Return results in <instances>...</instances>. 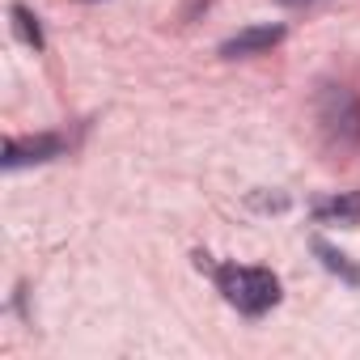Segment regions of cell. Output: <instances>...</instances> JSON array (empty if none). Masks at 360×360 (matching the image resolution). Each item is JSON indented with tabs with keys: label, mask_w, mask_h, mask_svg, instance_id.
Wrapping results in <instances>:
<instances>
[{
	"label": "cell",
	"mask_w": 360,
	"mask_h": 360,
	"mask_svg": "<svg viewBox=\"0 0 360 360\" xmlns=\"http://www.w3.org/2000/svg\"><path fill=\"white\" fill-rule=\"evenodd\" d=\"M280 39H284V26H246L242 34H233V39H225V43H221V56H225V60L259 56V51L276 47Z\"/></svg>",
	"instance_id": "obj_3"
},
{
	"label": "cell",
	"mask_w": 360,
	"mask_h": 360,
	"mask_svg": "<svg viewBox=\"0 0 360 360\" xmlns=\"http://www.w3.org/2000/svg\"><path fill=\"white\" fill-rule=\"evenodd\" d=\"M64 153V140L60 136H30V140H9L5 144V165L18 169V165H30V161H51Z\"/></svg>",
	"instance_id": "obj_4"
},
{
	"label": "cell",
	"mask_w": 360,
	"mask_h": 360,
	"mask_svg": "<svg viewBox=\"0 0 360 360\" xmlns=\"http://www.w3.org/2000/svg\"><path fill=\"white\" fill-rule=\"evenodd\" d=\"M314 110H318V127H322V136L330 144H339V148H356L360 144V98H356V89L322 85Z\"/></svg>",
	"instance_id": "obj_2"
},
{
	"label": "cell",
	"mask_w": 360,
	"mask_h": 360,
	"mask_svg": "<svg viewBox=\"0 0 360 360\" xmlns=\"http://www.w3.org/2000/svg\"><path fill=\"white\" fill-rule=\"evenodd\" d=\"M280 5H288V9H301V5H314V0H280Z\"/></svg>",
	"instance_id": "obj_8"
},
{
	"label": "cell",
	"mask_w": 360,
	"mask_h": 360,
	"mask_svg": "<svg viewBox=\"0 0 360 360\" xmlns=\"http://www.w3.org/2000/svg\"><path fill=\"white\" fill-rule=\"evenodd\" d=\"M217 284L225 292V301L250 318L267 314L276 301H280V280L267 271V267H238V263H225L217 267Z\"/></svg>",
	"instance_id": "obj_1"
},
{
	"label": "cell",
	"mask_w": 360,
	"mask_h": 360,
	"mask_svg": "<svg viewBox=\"0 0 360 360\" xmlns=\"http://www.w3.org/2000/svg\"><path fill=\"white\" fill-rule=\"evenodd\" d=\"M13 22H18V34H22L34 51H43V30H39V18H34L30 9H22V5H18V9H13Z\"/></svg>",
	"instance_id": "obj_6"
},
{
	"label": "cell",
	"mask_w": 360,
	"mask_h": 360,
	"mask_svg": "<svg viewBox=\"0 0 360 360\" xmlns=\"http://www.w3.org/2000/svg\"><path fill=\"white\" fill-rule=\"evenodd\" d=\"M314 250H318V255H322V263H326V267H330V271H339V276H343V280H352V284H356V280H360V271H356V267H352V263H347V255H339V250H330V246H326V242H318V246H314Z\"/></svg>",
	"instance_id": "obj_7"
},
{
	"label": "cell",
	"mask_w": 360,
	"mask_h": 360,
	"mask_svg": "<svg viewBox=\"0 0 360 360\" xmlns=\"http://www.w3.org/2000/svg\"><path fill=\"white\" fill-rule=\"evenodd\" d=\"M314 217L326 221V225H356L360 221V191H347V195L314 204Z\"/></svg>",
	"instance_id": "obj_5"
}]
</instances>
